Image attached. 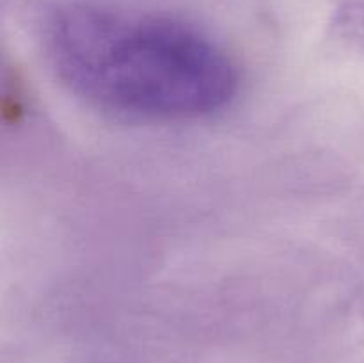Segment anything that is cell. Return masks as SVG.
Listing matches in <instances>:
<instances>
[{"instance_id":"1","label":"cell","mask_w":364,"mask_h":363,"mask_svg":"<svg viewBox=\"0 0 364 363\" xmlns=\"http://www.w3.org/2000/svg\"><path fill=\"white\" fill-rule=\"evenodd\" d=\"M64 85L91 105L146 120H194L224 109L238 71L226 50L180 20L68 6L46 28Z\"/></svg>"}]
</instances>
